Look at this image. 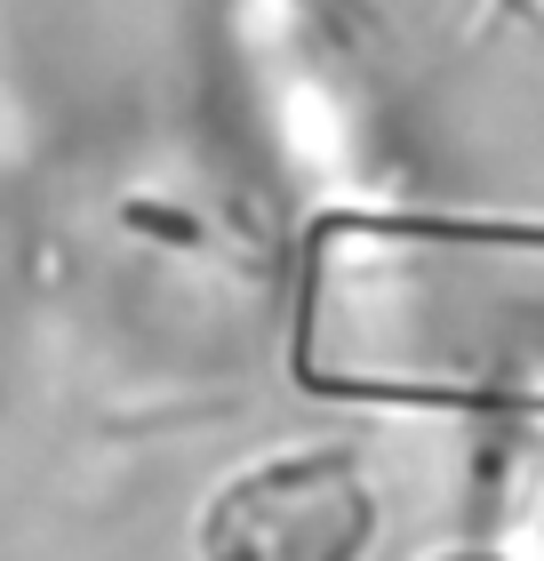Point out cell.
Returning <instances> with one entry per match:
<instances>
[{
    "instance_id": "obj_2",
    "label": "cell",
    "mask_w": 544,
    "mask_h": 561,
    "mask_svg": "<svg viewBox=\"0 0 544 561\" xmlns=\"http://www.w3.org/2000/svg\"><path fill=\"white\" fill-rule=\"evenodd\" d=\"M377 538V490L345 449L256 457L200 514V561H360Z\"/></svg>"
},
{
    "instance_id": "obj_1",
    "label": "cell",
    "mask_w": 544,
    "mask_h": 561,
    "mask_svg": "<svg viewBox=\"0 0 544 561\" xmlns=\"http://www.w3.org/2000/svg\"><path fill=\"white\" fill-rule=\"evenodd\" d=\"M297 386L544 417V217L328 209L297 249Z\"/></svg>"
},
{
    "instance_id": "obj_3",
    "label": "cell",
    "mask_w": 544,
    "mask_h": 561,
    "mask_svg": "<svg viewBox=\"0 0 544 561\" xmlns=\"http://www.w3.org/2000/svg\"><path fill=\"white\" fill-rule=\"evenodd\" d=\"M432 561H505V553H473V546H456V553H432Z\"/></svg>"
}]
</instances>
